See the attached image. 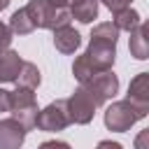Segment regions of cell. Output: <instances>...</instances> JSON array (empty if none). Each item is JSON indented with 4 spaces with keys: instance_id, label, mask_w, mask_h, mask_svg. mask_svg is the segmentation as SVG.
Masks as SVG:
<instances>
[{
    "instance_id": "15",
    "label": "cell",
    "mask_w": 149,
    "mask_h": 149,
    "mask_svg": "<svg viewBox=\"0 0 149 149\" xmlns=\"http://www.w3.org/2000/svg\"><path fill=\"white\" fill-rule=\"evenodd\" d=\"M9 30H12V35H28V33L35 30V21H33L30 14L26 12V7H21V9H16V12L12 14V19H9Z\"/></svg>"
},
{
    "instance_id": "7",
    "label": "cell",
    "mask_w": 149,
    "mask_h": 149,
    "mask_svg": "<svg viewBox=\"0 0 149 149\" xmlns=\"http://www.w3.org/2000/svg\"><path fill=\"white\" fill-rule=\"evenodd\" d=\"M35 126L44 133H56V130H63L70 126V116H68V107H65V100H56V102H49L44 109L37 112V121Z\"/></svg>"
},
{
    "instance_id": "13",
    "label": "cell",
    "mask_w": 149,
    "mask_h": 149,
    "mask_svg": "<svg viewBox=\"0 0 149 149\" xmlns=\"http://www.w3.org/2000/svg\"><path fill=\"white\" fill-rule=\"evenodd\" d=\"M68 9L70 16L77 19L79 23H91L93 19H98V0H72Z\"/></svg>"
},
{
    "instance_id": "24",
    "label": "cell",
    "mask_w": 149,
    "mask_h": 149,
    "mask_svg": "<svg viewBox=\"0 0 149 149\" xmlns=\"http://www.w3.org/2000/svg\"><path fill=\"white\" fill-rule=\"evenodd\" d=\"M49 5H54V7H70L72 5V0H47Z\"/></svg>"
},
{
    "instance_id": "10",
    "label": "cell",
    "mask_w": 149,
    "mask_h": 149,
    "mask_svg": "<svg viewBox=\"0 0 149 149\" xmlns=\"http://www.w3.org/2000/svg\"><path fill=\"white\" fill-rule=\"evenodd\" d=\"M81 44V35L68 23L63 28H56L54 30V47L61 51V54H74Z\"/></svg>"
},
{
    "instance_id": "3",
    "label": "cell",
    "mask_w": 149,
    "mask_h": 149,
    "mask_svg": "<svg viewBox=\"0 0 149 149\" xmlns=\"http://www.w3.org/2000/svg\"><path fill=\"white\" fill-rule=\"evenodd\" d=\"M7 112H12V116L26 128H35V121H37V98L30 88H16L9 93V107Z\"/></svg>"
},
{
    "instance_id": "1",
    "label": "cell",
    "mask_w": 149,
    "mask_h": 149,
    "mask_svg": "<svg viewBox=\"0 0 149 149\" xmlns=\"http://www.w3.org/2000/svg\"><path fill=\"white\" fill-rule=\"evenodd\" d=\"M116 58V44L112 42H102V40H91L88 49L74 58L72 63V74L79 84H84L88 77L102 72V70H112Z\"/></svg>"
},
{
    "instance_id": "21",
    "label": "cell",
    "mask_w": 149,
    "mask_h": 149,
    "mask_svg": "<svg viewBox=\"0 0 149 149\" xmlns=\"http://www.w3.org/2000/svg\"><path fill=\"white\" fill-rule=\"evenodd\" d=\"M135 149H149V130H142L135 137Z\"/></svg>"
},
{
    "instance_id": "12",
    "label": "cell",
    "mask_w": 149,
    "mask_h": 149,
    "mask_svg": "<svg viewBox=\"0 0 149 149\" xmlns=\"http://www.w3.org/2000/svg\"><path fill=\"white\" fill-rule=\"evenodd\" d=\"M21 65H23V61H21V56L16 51H12V49L0 51V84L14 81L19 77Z\"/></svg>"
},
{
    "instance_id": "4",
    "label": "cell",
    "mask_w": 149,
    "mask_h": 149,
    "mask_svg": "<svg viewBox=\"0 0 149 149\" xmlns=\"http://www.w3.org/2000/svg\"><path fill=\"white\" fill-rule=\"evenodd\" d=\"M144 116H147V112L137 109L128 100H116L105 109V126L109 130H114V133H123V130H128L133 123H137Z\"/></svg>"
},
{
    "instance_id": "16",
    "label": "cell",
    "mask_w": 149,
    "mask_h": 149,
    "mask_svg": "<svg viewBox=\"0 0 149 149\" xmlns=\"http://www.w3.org/2000/svg\"><path fill=\"white\" fill-rule=\"evenodd\" d=\"M119 30H135L140 23H142V19H140V14L135 12V9H130V7H123V9H119V12H114V21H112Z\"/></svg>"
},
{
    "instance_id": "25",
    "label": "cell",
    "mask_w": 149,
    "mask_h": 149,
    "mask_svg": "<svg viewBox=\"0 0 149 149\" xmlns=\"http://www.w3.org/2000/svg\"><path fill=\"white\" fill-rule=\"evenodd\" d=\"M7 5H9V0H0V12H2V9H7Z\"/></svg>"
},
{
    "instance_id": "20",
    "label": "cell",
    "mask_w": 149,
    "mask_h": 149,
    "mask_svg": "<svg viewBox=\"0 0 149 149\" xmlns=\"http://www.w3.org/2000/svg\"><path fill=\"white\" fill-rule=\"evenodd\" d=\"M130 2H133V0H105V7H107L109 12H119V9H123V7H130Z\"/></svg>"
},
{
    "instance_id": "26",
    "label": "cell",
    "mask_w": 149,
    "mask_h": 149,
    "mask_svg": "<svg viewBox=\"0 0 149 149\" xmlns=\"http://www.w3.org/2000/svg\"><path fill=\"white\" fill-rule=\"evenodd\" d=\"M98 2H105V0H98Z\"/></svg>"
},
{
    "instance_id": "5",
    "label": "cell",
    "mask_w": 149,
    "mask_h": 149,
    "mask_svg": "<svg viewBox=\"0 0 149 149\" xmlns=\"http://www.w3.org/2000/svg\"><path fill=\"white\" fill-rule=\"evenodd\" d=\"M81 86H84V88L88 91V95L93 98L95 107H100V105H105L109 98L116 95V91H119V77H116L112 70H102V72L88 77Z\"/></svg>"
},
{
    "instance_id": "22",
    "label": "cell",
    "mask_w": 149,
    "mask_h": 149,
    "mask_svg": "<svg viewBox=\"0 0 149 149\" xmlns=\"http://www.w3.org/2000/svg\"><path fill=\"white\" fill-rule=\"evenodd\" d=\"M7 107H9V91L0 88V112H7Z\"/></svg>"
},
{
    "instance_id": "14",
    "label": "cell",
    "mask_w": 149,
    "mask_h": 149,
    "mask_svg": "<svg viewBox=\"0 0 149 149\" xmlns=\"http://www.w3.org/2000/svg\"><path fill=\"white\" fill-rule=\"evenodd\" d=\"M14 81H16V88H30V91H35V88L40 86V81H42L37 65L23 61V65H21V70H19V77H16Z\"/></svg>"
},
{
    "instance_id": "18",
    "label": "cell",
    "mask_w": 149,
    "mask_h": 149,
    "mask_svg": "<svg viewBox=\"0 0 149 149\" xmlns=\"http://www.w3.org/2000/svg\"><path fill=\"white\" fill-rule=\"evenodd\" d=\"M9 44H12V30H9L7 23L0 21V51L9 49Z\"/></svg>"
},
{
    "instance_id": "9",
    "label": "cell",
    "mask_w": 149,
    "mask_h": 149,
    "mask_svg": "<svg viewBox=\"0 0 149 149\" xmlns=\"http://www.w3.org/2000/svg\"><path fill=\"white\" fill-rule=\"evenodd\" d=\"M126 100L142 112H149V72H140L130 79Z\"/></svg>"
},
{
    "instance_id": "11",
    "label": "cell",
    "mask_w": 149,
    "mask_h": 149,
    "mask_svg": "<svg viewBox=\"0 0 149 149\" xmlns=\"http://www.w3.org/2000/svg\"><path fill=\"white\" fill-rule=\"evenodd\" d=\"M128 49H130V56L137 61L149 58V28H147V23H140L135 30H130Z\"/></svg>"
},
{
    "instance_id": "23",
    "label": "cell",
    "mask_w": 149,
    "mask_h": 149,
    "mask_svg": "<svg viewBox=\"0 0 149 149\" xmlns=\"http://www.w3.org/2000/svg\"><path fill=\"white\" fill-rule=\"evenodd\" d=\"M95 149H123L119 142H112V140H102V142H98V147Z\"/></svg>"
},
{
    "instance_id": "6",
    "label": "cell",
    "mask_w": 149,
    "mask_h": 149,
    "mask_svg": "<svg viewBox=\"0 0 149 149\" xmlns=\"http://www.w3.org/2000/svg\"><path fill=\"white\" fill-rule=\"evenodd\" d=\"M65 107H68L70 123H79V126L91 123V119L95 114V102H93V98L88 95V91L81 84L70 98H65Z\"/></svg>"
},
{
    "instance_id": "2",
    "label": "cell",
    "mask_w": 149,
    "mask_h": 149,
    "mask_svg": "<svg viewBox=\"0 0 149 149\" xmlns=\"http://www.w3.org/2000/svg\"><path fill=\"white\" fill-rule=\"evenodd\" d=\"M26 12L30 14V19L35 21V28H47V30H56L70 23V9L68 7H54L47 0H30L26 5Z\"/></svg>"
},
{
    "instance_id": "19",
    "label": "cell",
    "mask_w": 149,
    "mask_h": 149,
    "mask_svg": "<svg viewBox=\"0 0 149 149\" xmlns=\"http://www.w3.org/2000/svg\"><path fill=\"white\" fill-rule=\"evenodd\" d=\"M37 149H72L68 142H63V140H47V142H42Z\"/></svg>"
},
{
    "instance_id": "17",
    "label": "cell",
    "mask_w": 149,
    "mask_h": 149,
    "mask_svg": "<svg viewBox=\"0 0 149 149\" xmlns=\"http://www.w3.org/2000/svg\"><path fill=\"white\" fill-rule=\"evenodd\" d=\"M91 40H102V42H112V44H116V40H119V28H116L112 21H107V23H98V26L91 30Z\"/></svg>"
},
{
    "instance_id": "8",
    "label": "cell",
    "mask_w": 149,
    "mask_h": 149,
    "mask_svg": "<svg viewBox=\"0 0 149 149\" xmlns=\"http://www.w3.org/2000/svg\"><path fill=\"white\" fill-rule=\"evenodd\" d=\"M26 128L14 119H0V149H21L26 140Z\"/></svg>"
}]
</instances>
